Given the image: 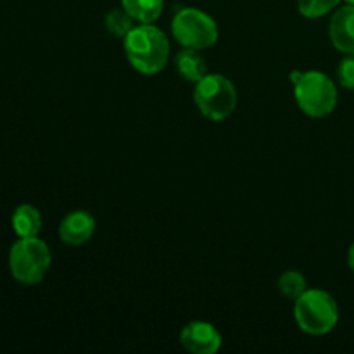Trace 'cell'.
<instances>
[{
  "mask_svg": "<svg viewBox=\"0 0 354 354\" xmlns=\"http://www.w3.org/2000/svg\"><path fill=\"white\" fill-rule=\"evenodd\" d=\"M308 289L306 277L297 270H287L279 279V290L286 299L296 301Z\"/></svg>",
  "mask_w": 354,
  "mask_h": 354,
  "instance_id": "13",
  "label": "cell"
},
{
  "mask_svg": "<svg viewBox=\"0 0 354 354\" xmlns=\"http://www.w3.org/2000/svg\"><path fill=\"white\" fill-rule=\"evenodd\" d=\"M95 232V218L88 211H73L62 218L59 225V237L66 245L78 248L88 242Z\"/></svg>",
  "mask_w": 354,
  "mask_h": 354,
  "instance_id": "8",
  "label": "cell"
},
{
  "mask_svg": "<svg viewBox=\"0 0 354 354\" xmlns=\"http://www.w3.org/2000/svg\"><path fill=\"white\" fill-rule=\"evenodd\" d=\"M176 71L190 83H197L207 75L206 59L201 55L197 48L183 47L175 57Z\"/></svg>",
  "mask_w": 354,
  "mask_h": 354,
  "instance_id": "10",
  "label": "cell"
},
{
  "mask_svg": "<svg viewBox=\"0 0 354 354\" xmlns=\"http://www.w3.org/2000/svg\"><path fill=\"white\" fill-rule=\"evenodd\" d=\"M337 78L344 88L354 90V54H348L337 68Z\"/></svg>",
  "mask_w": 354,
  "mask_h": 354,
  "instance_id": "16",
  "label": "cell"
},
{
  "mask_svg": "<svg viewBox=\"0 0 354 354\" xmlns=\"http://www.w3.org/2000/svg\"><path fill=\"white\" fill-rule=\"evenodd\" d=\"M341 0H297V10L304 17H322L339 6Z\"/></svg>",
  "mask_w": 354,
  "mask_h": 354,
  "instance_id": "15",
  "label": "cell"
},
{
  "mask_svg": "<svg viewBox=\"0 0 354 354\" xmlns=\"http://www.w3.org/2000/svg\"><path fill=\"white\" fill-rule=\"evenodd\" d=\"M124 54L135 71L158 75L168 62L169 41L158 26L140 23L124 37Z\"/></svg>",
  "mask_w": 354,
  "mask_h": 354,
  "instance_id": "1",
  "label": "cell"
},
{
  "mask_svg": "<svg viewBox=\"0 0 354 354\" xmlns=\"http://www.w3.org/2000/svg\"><path fill=\"white\" fill-rule=\"evenodd\" d=\"M12 228L19 239L37 237L41 230V214L31 204H21L12 214Z\"/></svg>",
  "mask_w": 354,
  "mask_h": 354,
  "instance_id": "11",
  "label": "cell"
},
{
  "mask_svg": "<svg viewBox=\"0 0 354 354\" xmlns=\"http://www.w3.org/2000/svg\"><path fill=\"white\" fill-rule=\"evenodd\" d=\"M297 327L310 335H325L339 322V308L334 297L320 289H306L294 301Z\"/></svg>",
  "mask_w": 354,
  "mask_h": 354,
  "instance_id": "2",
  "label": "cell"
},
{
  "mask_svg": "<svg viewBox=\"0 0 354 354\" xmlns=\"http://www.w3.org/2000/svg\"><path fill=\"white\" fill-rule=\"evenodd\" d=\"M9 266L17 282L35 286L45 279L50 268V251L38 237L19 239L9 252Z\"/></svg>",
  "mask_w": 354,
  "mask_h": 354,
  "instance_id": "5",
  "label": "cell"
},
{
  "mask_svg": "<svg viewBox=\"0 0 354 354\" xmlns=\"http://www.w3.org/2000/svg\"><path fill=\"white\" fill-rule=\"evenodd\" d=\"M328 37L342 54H354V6L335 10L328 24Z\"/></svg>",
  "mask_w": 354,
  "mask_h": 354,
  "instance_id": "9",
  "label": "cell"
},
{
  "mask_svg": "<svg viewBox=\"0 0 354 354\" xmlns=\"http://www.w3.org/2000/svg\"><path fill=\"white\" fill-rule=\"evenodd\" d=\"M348 263H349V268L354 272V244L349 248V254H348Z\"/></svg>",
  "mask_w": 354,
  "mask_h": 354,
  "instance_id": "17",
  "label": "cell"
},
{
  "mask_svg": "<svg viewBox=\"0 0 354 354\" xmlns=\"http://www.w3.org/2000/svg\"><path fill=\"white\" fill-rule=\"evenodd\" d=\"M346 2H348L349 6H354V0H346Z\"/></svg>",
  "mask_w": 354,
  "mask_h": 354,
  "instance_id": "18",
  "label": "cell"
},
{
  "mask_svg": "<svg viewBox=\"0 0 354 354\" xmlns=\"http://www.w3.org/2000/svg\"><path fill=\"white\" fill-rule=\"evenodd\" d=\"M180 344L192 354H214L220 351L223 337L213 324L196 320L180 332Z\"/></svg>",
  "mask_w": 354,
  "mask_h": 354,
  "instance_id": "7",
  "label": "cell"
},
{
  "mask_svg": "<svg viewBox=\"0 0 354 354\" xmlns=\"http://www.w3.org/2000/svg\"><path fill=\"white\" fill-rule=\"evenodd\" d=\"M121 6L137 23L149 24L159 19L165 0H121Z\"/></svg>",
  "mask_w": 354,
  "mask_h": 354,
  "instance_id": "12",
  "label": "cell"
},
{
  "mask_svg": "<svg viewBox=\"0 0 354 354\" xmlns=\"http://www.w3.org/2000/svg\"><path fill=\"white\" fill-rule=\"evenodd\" d=\"M194 102L207 120L223 121L237 107V88L227 76L207 73L196 83Z\"/></svg>",
  "mask_w": 354,
  "mask_h": 354,
  "instance_id": "4",
  "label": "cell"
},
{
  "mask_svg": "<svg viewBox=\"0 0 354 354\" xmlns=\"http://www.w3.org/2000/svg\"><path fill=\"white\" fill-rule=\"evenodd\" d=\"M104 26L113 37L123 38L135 28V19L124 9H113L104 17Z\"/></svg>",
  "mask_w": 354,
  "mask_h": 354,
  "instance_id": "14",
  "label": "cell"
},
{
  "mask_svg": "<svg viewBox=\"0 0 354 354\" xmlns=\"http://www.w3.org/2000/svg\"><path fill=\"white\" fill-rule=\"evenodd\" d=\"M294 97L299 109L310 118H325L337 106V88L322 71L301 73L294 82Z\"/></svg>",
  "mask_w": 354,
  "mask_h": 354,
  "instance_id": "3",
  "label": "cell"
},
{
  "mask_svg": "<svg viewBox=\"0 0 354 354\" xmlns=\"http://www.w3.org/2000/svg\"><path fill=\"white\" fill-rule=\"evenodd\" d=\"M171 33L182 47L197 50L211 47L218 40V26L213 17L196 7H185L175 14Z\"/></svg>",
  "mask_w": 354,
  "mask_h": 354,
  "instance_id": "6",
  "label": "cell"
}]
</instances>
